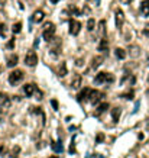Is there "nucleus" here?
I'll list each match as a JSON object with an SVG mask.
<instances>
[{
  "label": "nucleus",
  "mask_w": 149,
  "mask_h": 158,
  "mask_svg": "<svg viewBox=\"0 0 149 158\" xmlns=\"http://www.w3.org/2000/svg\"><path fill=\"white\" fill-rule=\"evenodd\" d=\"M54 35H55V25L52 22H47L44 25V33H42V36H44V39L47 42H52L55 39Z\"/></svg>",
  "instance_id": "1"
},
{
  "label": "nucleus",
  "mask_w": 149,
  "mask_h": 158,
  "mask_svg": "<svg viewBox=\"0 0 149 158\" xmlns=\"http://www.w3.org/2000/svg\"><path fill=\"white\" fill-rule=\"evenodd\" d=\"M114 81V76L110 73H98L94 78L96 84H103V83H113Z\"/></svg>",
  "instance_id": "2"
},
{
  "label": "nucleus",
  "mask_w": 149,
  "mask_h": 158,
  "mask_svg": "<svg viewBox=\"0 0 149 158\" xmlns=\"http://www.w3.org/2000/svg\"><path fill=\"white\" fill-rule=\"evenodd\" d=\"M23 77H25V74H23L22 70H13V71L9 74V83H10L12 86H15V84H17V83L22 81Z\"/></svg>",
  "instance_id": "3"
},
{
  "label": "nucleus",
  "mask_w": 149,
  "mask_h": 158,
  "mask_svg": "<svg viewBox=\"0 0 149 158\" xmlns=\"http://www.w3.org/2000/svg\"><path fill=\"white\" fill-rule=\"evenodd\" d=\"M25 64L28 67H35L38 64V55H36V52L33 50H31V51L26 52V55H25Z\"/></svg>",
  "instance_id": "4"
},
{
  "label": "nucleus",
  "mask_w": 149,
  "mask_h": 158,
  "mask_svg": "<svg viewBox=\"0 0 149 158\" xmlns=\"http://www.w3.org/2000/svg\"><path fill=\"white\" fill-rule=\"evenodd\" d=\"M103 97H104V93H103V92H98V90H91L88 102L93 103V104H96V103H98Z\"/></svg>",
  "instance_id": "5"
},
{
  "label": "nucleus",
  "mask_w": 149,
  "mask_h": 158,
  "mask_svg": "<svg viewBox=\"0 0 149 158\" xmlns=\"http://www.w3.org/2000/svg\"><path fill=\"white\" fill-rule=\"evenodd\" d=\"M80 31H81V23L75 19H71L70 20V33L75 36V35L80 33Z\"/></svg>",
  "instance_id": "6"
},
{
  "label": "nucleus",
  "mask_w": 149,
  "mask_h": 158,
  "mask_svg": "<svg viewBox=\"0 0 149 158\" xmlns=\"http://www.w3.org/2000/svg\"><path fill=\"white\" fill-rule=\"evenodd\" d=\"M114 16H116V26H117L119 29H122V26L124 25V13H123V10H122V9H117V10L114 12Z\"/></svg>",
  "instance_id": "7"
},
{
  "label": "nucleus",
  "mask_w": 149,
  "mask_h": 158,
  "mask_svg": "<svg viewBox=\"0 0 149 158\" xmlns=\"http://www.w3.org/2000/svg\"><path fill=\"white\" fill-rule=\"evenodd\" d=\"M45 19V13H44V10H35L33 12V15H32V20L35 22V23H41L42 20Z\"/></svg>",
  "instance_id": "8"
},
{
  "label": "nucleus",
  "mask_w": 149,
  "mask_h": 158,
  "mask_svg": "<svg viewBox=\"0 0 149 158\" xmlns=\"http://www.w3.org/2000/svg\"><path fill=\"white\" fill-rule=\"evenodd\" d=\"M98 51L100 52H107L109 51V41H107V38H100V42H98Z\"/></svg>",
  "instance_id": "9"
},
{
  "label": "nucleus",
  "mask_w": 149,
  "mask_h": 158,
  "mask_svg": "<svg viewBox=\"0 0 149 158\" xmlns=\"http://www.w3.org/2000/svg\"><path fill=\"white\" fill-rule=\"evenodd\" d=\"M23 92H25V94H26L28 97H31L33 93H36V84H33V83L25 84V87H23Z\"/></svg>",
  "instance_id": "10"
},
{
  "label": "nucleus",
  "mask_w": 149,
  "mask_h": 158,
  "mask_svg": "<svg viewBox=\"0 0 149 158\" xmlns=\"http://www.w3.org/2000/svg\"><path fill=\"white\" fill-rule=\"evenodd\" d=\"M90 93H91V90L90 88H84L82 92L78 93V102H86L90 99Z\"/></svg>",
  "instance_id": "11"
},
{
  "label": "nucleus",
  "mask_w": 149,
  "mask_h": 158,
  "mask_svg": "<svg viewBox=\"0 0 149 158\" xmlns=\"http://www.w3.org/2000/svg\"><path fill=\"white\" fill-rule=\"evenodd\" d=\"M17 61H19V57L16 55V54H10L9 57H7V60H6V65L7 67H15L16 64H17Z\"/></svg>",
  "instance_id": "12"
},
{
  "label": "nucleus",
  "mask_w": 149,
  "mask_h": 158,
  "mask_svg": "<svg viewBox=\"0 0 149 158\" xmlns=\"http://www.w3.org/2000/svg\"><path fill=\"white\" fill-rule=\"evenodd\" d=\"M9 104H10V100H9V97L5 94V93H0V109H7L9 107Z\"/></svg>",
  "instance_id": "13"
},
{
  "label": "nucleus",
  "mask_w": 149,
  "mask_h": 158,
  "mask_svg": "<svg viewBox=\"0 0 149 158\" xmlns=\"http://www.w3.org/2000/svg\"><path fill=\"white\" fill-rule=\"evenodd\" d=\"M81 81H82L81 74H75V76L73 77V80H71V87H73V88H80Z\"/></svg>",
  "instance_id": "14"
},
{
  "label": "nucleus",
  "mask_w": 149,
  "mask_h": 158,
  "mask_svg": "<svg viewBox=\"0 0 149 158\" xmlns=\"http://www.w3.org/2000/svg\"><path fill=\"white\" fill-rule=\"evenodd\" d=\"M129 54L132 58H138L140 55V48L138 47V45H130L129 47Z\"/></svg>",
  "instance_id": "15"
},
{
  "label": "nucleus",
  "mask_w": 149,
  "mask_h": 158,
  "mask_svg": "<svg viewBox=\"0 0 149 158\" xmlns=\"http://www.w3.org/2000/svg\"><path fill=\"white\" fill-rule=\"evenodd\" d=\"M140 13L142 16H149V0H145V2L140 3Z\"/></svg>",
  "instance_id": "16"
},
{
  "label": "nucleus",
  "mask_w": 149,
  "mask_h": 158,
  "mask_svg": "<svg viewBox=\"0 0 149 158\" xmlns=\"http://www.w3.org/2000/svg\"><path fill=\"white\" fill-rule=\"evenodd\" d=\"M97 33H98L100 38H104V36H106V20H100V22H98Z\"/></svg>",
  "instance_id": "17"
},
{
  "label": "nucleus",
  "mask_w": 149,
  "mask_h": 158,
  "mask_svg": "<svg viewBox=\"0 0 149 158\" xmlns=\"http://www.w3.org/2000/svg\"><path fill=\"white\" fill-rule=\"evenodd\" d=\"M120 115H122V109H120V107H113V109H112V118H113L114 122H119Z\"/></svg>",
  "instance_id": "18"
},
{
  "label": "nucleus",
  "mask_w": 149,
  "mask_h": 158,
  "mask_svg": "<svg viewBox=\"0 0 149 158\" xmlns=\"http://www.w3.org/2000/svg\"><path fill=\"white\" fill-rule=\"evenodd\" d=\"M31 112H32V113L39 115V116H41V119H42V125H45V115H44V112H42V109H41V107H31Z\"/></svg>",
  "instance_id": "19"
},
{
  "label": "nucleus",
  "mask_w": 149,
  "mask_h": 158,
  "mask_svg": "<svg viewBox=\"0 0 149 158\" xmlns=\"http://www.w3.org/2000/svg\"><path fill=\"white\" fill-rule=\"evenodd\" d=\"M51 147H52V149H54L55 152H62V151H64V147H62L61 141H52Z\"/></svg>",
  "instance_id": "20"
},
{
  "label": "nucleus",
  "mask_w": 149,
  "mask_h": 158,
  "mask_svg": "<svg viewBox=\"0 0 149 158\" xmlns=\"http://www.w3.org/2000/svg\"><path fill=\"white\" fill-rule=\"evenodd\" d=\"M107 109H109V103H101V104L98 106V109L94 112V115H96V116H100L103 112H106Z\"/></svg>",
  "instance_id": "21"
},
{
  "label": "nucleus",
  "mask_w": 149,
  "mask_h": 158,
  "mask_svg": "<svg viewBox=\"0 0 149 158\" xmlns=\"http://www.w3.org/2000/svg\"><path fill=\"white\" fill-rule=\"evenodd\" d=\"M114 54H116V57H117L119 60H124L126 55H127V52H126L123 48H116V50H114Z\"/></svg>",
  "instance_id": "22"
},
{
  "label": "nucleus",
  "mask_w": 149,
  "mask_h": 158,
  "mask_svg": "<svg viewBox=\"0 0 149 158\" xmlns=\"http://www.w3.org/2000/svg\"><path fill=\"white\" fill-rule=\"evenodd\" d=\"M19 152H20V147H19V145H15V147L10 149L9 157H10V158H17V157H19Z\"/></svg>",
  "instance_id": "23"
},
{
  "label": "nucleus",
  "mask_w": 149,
  "mask_h": 158,
  "mask_svg": "<svg viewBox=\"0 0 149 158\" xmlns=\"http://www.w3.org/2000/svg\"><path fill=\"white\" fill-rule=\"evenodd\" d=\"M103 57H94L93 60H91V67H93V68H98V67H100V64L103 62Z\"/></svg>",
  "instance_id": "24"
},
{
  "label": "nucleus",
  "mask_w": 149,
  "mask_h": 158,
  "mask_svg": "<svg viewBox=\"0 0 149 158\" xmlns=\"http://www.w3.org/2000/svg\"><path fill=\"white\" fill-rule=\"evenodd\" d=\"M58 76H59V77H64V76H67V64H65V62H61V67H59Z\"/></svg>",
  "instance_id": "25"
},
{
  "label": "nucleus",
  "mask_w": 149,
  "mask_h": 158,
  "mask_svg": "<svg viewBox=\"0 0 149 158\" xmlns=\"http://www.w3.org/2000/svg\"><path fill=\"white\" fill-rule=\"evenodd\" d=\"M12 31H13V33H19L20 31H22V23H20V22L15 23V25L12 26Z\"/></svg>",
  "instance_id": "26"
},
{
  "label": "nucleus",
  "mask_w": 149,
  "mask_h": 158,
  "mask_svg": "<svg viewBox=\"0 0 149 158\" xmlns=\"http://www.w3.org/2000/svg\"><path fill=\"white\" fill-rule=\"evenodd\" d=\"M135 96V92H133V90H129V92H126V93H123L120 97H123V99H127V100H129V99H132Z\"/></svg>",
  "instance_id": "27"
},
{
  "label": "nucleus",
  "mask_w": 149,
  "mask_h": 158,
  "mask_svg": "<svg viewBox=\"0 0 149 158\" xmlns=\"http://www.w3.org/2000/svg\"><path fill=\"white\" fill-rule=\"evenodd\" d=\"M94 28H96V20H94V19H88V22H87V29H88V31H94Z\"/></svg>",
  "instance_id": "28"
},
{
  "label": "nucleus",
  "mask_w": 149,
  "mask_h": 158,
  "mask_svg": "<svg viewBox=\"0 0 149 158\" xmlns=\"http://www.w3.org/2000/svg\"><path fill=\"white\" fill-rule=\"evenodd\" d=\"M103 141H104V133L98 132V133H97V137H96V144H101Z\"/></svg>",
  "instance_id": "29"
},
{
  "label": "nucleus",
  "mask_w": 149,
  "mask_h": 158,
  "mask_svg": "<svg viewBox=\"0 0 149 158\" xmlns=\"http://www.w3.org/2000/svg\"><path fill=\"white\" fill-rule=\"evenodd\" d=\"M6 32H7V28L5 23H0V36H6Z\"/></svg>",
  "instance_id": "30"
},
{
  "label": "nucleus",
  "mask_w": 149,
  "mask_h": 158,
  "mask_svg": "<svg viewBox=\"0 0 149 158\" xmlns=\"http://www.w3.org/2000/svg\"><path fill=\"white\" fill-rule=\"evenodd\" d=\"M6 47H7L9 50H12V48L15 47V38H12V39H10V41L7 42V45H6Z\"/></svg>",
  "instance_id": "31"
},
{
  "label": "nucleus",
  "mask_w": 149,
  "mask_h": 158,
  "mask_svg": "<svg viewBox=\"0 0 149 158\" xmlns=\"http://www.w3.org/2000/svg\"><path fill=\"white\" fill-rule=\"evenodd\" d=\"M6 154H7V148H6L5 145H2V147H0V155L3 157V155H6Z\"/></svg>",
  "instance_id": "32"
},
{
  "label": "nucleus",
  "mask_w": 149,
  "mask_h": 158,
  "mask_svg": "<svg viewBox=\"0 0 149 158\" xmlns=\"http://www.w3.org/2000/svg\"><path fill=\"white\" fill-rule=\"evenodd\" d=\"M51 104H52V107L55 109V110H58V102L54 99V100H51Z\"/></svg>",
  "instance_id": "33"
},
{
  "label": "nucleus",
  "mask_w": 149,
  "mask_h": 158,
  "mask_svg": "<svg viewBox=\"0 0 149 158\" xmlns=\"http://www.w3.org/2000/svg\"><path fill=\"white\" fill-rule=\"evenodd\" d=\"M70 152H71V154L75 152V145H74V142H71V145H70Z\"/></svg>",
  "instance_id": "34"
},
{
  "label": "nucleus",
  "mask_w": 149,
  "mask_h": 158,
  "mask_svg": "<svg viewBox=\"0 0 149 158\" xmlns=\"http://www.w3.org/2000/svg\"><path fill=\"white\" fill-rule=\"evenodd\" d=\"M143 33H145L146 36H149V23L145 26V29H143Z\"/></svg>",
  "instance_id": "35"
},
{
  "label": "nucleus",
  "mask_w": 149,
  "mask_h": 158,
  "mask_svg": "<svg viewBox=\"0 0 149 158\" xmlns=\"http://www.w3.org/2000/svg\"><path fill=\"white\" fill-rule=\"evenodd\" d=\"M36 96H38V97H36L38 100H42V92H39V90H36Z\"/></svg>",
  "instance_id": "36"
},
{
  "label": "nucleus",
  "mask_w": 149,
  "mask_h": 158,
  "mask_svg": "<svg viewBox=\"0 0 149 158\" xmlns=\"http://www.w3.org/2000/svg\"><path fill=\"white\" fill-rule=\"evenodd\" d=\"M120 2L123 3V5H129V3H132L133 0H120Z\"/></svg>",
  "instance_id": "37"
},
{
  "label": "nucleus",
  "mask_w": 149,
  "mask_h": 158,
  "mask_svg": "<svg viewBox=\"0 0 149 158\" xmlns=\"http://www.w3.org/2000/svg\"><path fill=\"white\" fill-rule=\"evenodd\" d=\"M75 64H77V65H78V67H81V65H82V60H81V58H78V60H77V62H75Z\"/></svg>",
  "instance_id": "38"
},
{
  "label": "nucleus",
  "mask_w": 149,
  "mask_h": 158,
  "mask_svg": "<svg viewBox=\"0 0 149 158\" xmlns=\"http://www.w3.org/2000/svg\"><path fill=\"white\" fill-rule=\"evenodd\" d=\"M5 2H6V0H0V7L5 6Z\"/></svg>",
  "instance_id": "39"
},
{
  "label": "nucleus",
  "mask_w": 149,
  "mask_h": 158,
  "mask_svg": "<svg viewBox=\"0 0 149 158\" xmlns=\"http://www.w3.org/2000/svg\"><path fill=\"white\" fill-rule=\"evenodd\" d=\"M59 0H51V3H58Z\"/></svg>",
  "instance_id": "40"
},
{
  "label": "nucleus",
  "mask_w": 149,
  "mask_h": 158,
  "mask_svg": "<svg viewBox=\"0 0 149 158\" xmlns=\"http://www.w3.org/2000/svg\"><path fill=\"white\" fill-rule=\"evenodd\" d=\"M49 158H58V157H57V155H51Z\"/></svg>",
  "instance_id": "41"
},
{
  "label": "nucleus",
  "mask_w": 149,
  "mask_h": 158,
  "mask_svg": "<svg viewBox=\"0 0 149 158\" xmlns=\"http://www.w3.org/2000/svg\"><path fill=\"white\" fill-rule=\"evenodd\" d=\"M146 94H148V97H149V90H148V92H146Z\"/></svg>",
  "instance_id": "42"
},
{
  "label": "nucleus",
  "mask_w": 149,
  "mask_h": 158,
  "mask_svg": "<svg viewBox=\"0 0 149 158\" xmlns=\"http://www.w3.org/2000/svg\"><path fill=\"white\" fill-rule=\"evenodd\" d=\"M0 73H2V67H0Z\"/></svg>",
  "instance_id": "43"
},
{
  "label": "nucleus",
  "mask_w": 149,
  "mask_h": 158,
  "mask_svg": "<svg viewBox=\"0 0 149 158\" xmlns=\"http://www.w3.org/2000/svg\"><path fill=\"white\" fill-rule=\"evenodd\" d=\"M0 110H2V109H0Z\"/></svg>",
  "instance_id": "44"
}]
</instances>
